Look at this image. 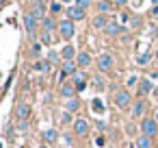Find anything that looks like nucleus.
<instances>
[{"label": "nucleus", "instance_id": "1", "mask_svg": "<svg viewBox=\"0 0 158 148\" xmlns=\"http://www.w3.org/2000/svg\"><path fill=\"white\" fill-rule=\"evenodd\" d=\"M113 100H115V105H117L119 109H128V107H132V96H130L128 89H117Z\"/></svg>", "mask_w": 158, "mask_h": 148}, {"label": "nucleus", "instance_id": "2", "mask_svg": "<svg viewBox=\"0 0 158 148\" xmlns=\"http://www.w3.org/2000/svg\"><path fill=\"white\" fill-rule=\"evenodd\" d=\"M141 133L154 139V135H158V122H156V118H143V122H141Z\"/></svg>", "mask_w": 158, "mask_h": 148}, {"label": "nucleus", "instance_id": "3", "mask_svg": "<svg viewBox=\"0 0 158 148\" xmlns=\"http://www.w3.org/2000/svg\"><path fill=\"white\" fill-rule=\"evenodd\" d=\"M113 63H115L113 55L102 52V55H100V59H98V70H100V72H110V70H113Z\"/></svg>", "mask_w": 158, "mask_h": 148}, {"label": "nucleus", "instance_id": "4", "mask_svg": "<svg viewBox=\"0 0 158 148\" xmlns=\"http://www.w3.org/2000/svg\"><path fill=\"white\" fill-rule=\"evenodd\" d=\"M59 33H61V37H63V39H72V37H74V33H76L74 22H72V20H63V22L59 24Z\"/></svg>", "mask_w": 158, "mask_h": 148}, {"label": "nucleus", "instance_id": "5", "mask_svg": "<svg viewBox=\"0 0 158 148\" xmlns=\"http://www.w3.org/2000/svg\"><path fill=\"white\" fill-rule=\"evenodd\" d=\"M31 13H33L37 20H44V18H46V2H44V0H35L33 7H31Z\"/></svg>", "mask_w": 158, "mask_h": 148}, {"label": "nucleus", "instance_id": "6", "mask_svg": "<svg viewBox=\"0 0 158 148\" xmlns=\"http://www.w3.org/2000/svg\"><path fill=\"white\" fill-rule=\"evenodd\" d=\"M24 26H26V31H28V35H35L37 33V18L28 11L26 16H24Z\"/></svg>", "mask_w": 158, "mask_h": 148}, {"label": "nucleus", "instance_id": "7", "mask_svg": "<svg viewBox=\"0 0 158 148\" xmlns=\"http://www.w3.org/2000/svg\"><path fill=\"white\" fill-rule=\"evenodd\" d=\"M76 68H78V63H74V61H65V63H63V70H61V81H65L67 76H74V74L78 72Z\"/></svg>", "mask_w": 158, "mask_h": 148}, {"label": "nucleus", "instance_id": "8", "mask_svg": "<svg viewBox=\"0 0 158 148\" xmlns=\"http://www.w3.org/2000/svg\"><path fill=\"white\" fill-rule=\"evenodd\" d=\"M72 78H74V87H76V92H82V89L87 87V74H85V70H82V72L78 70Z\"/></svg>", "mask_w": 158, "mask_h": 148}, {"label": "nucleus", "instance_id": "9", "mask_svg": "<svg viewBox=\"0 0 158 148\" xmlns=\"http://www.w3.org/2000/svg\"><path fill=\"white\" fill-rule=\"evenodd\" d=\"M74 133L76 135H87L89 133V122L82 120V118H76L74 120Z\"/></svg>", "mask_w": 158, "mask_h": 148}, {"label": "nucleus", "instance_id": "10", "mask_svg": "<svg viewBox=\"0 0 158 148\" xmlns=\"http://www.w3.org/2000/svg\"><path fill=\"white\" fill-rule=\"evenodd\" d=\"M31 105H26V102H20L18 105V109H15V115H18V120H28L31 118Z\"/></svg>", "mask_w": 158, "mask_h": 148}, {"label": "nucleus", "instance_id": "11", "mask_svg": "<svg viewBox=\"0 0 158 148\" xmlns=\"http://www.w3.org/2000/svg\"><path fill=\"white\" fill-rule=\"evenodd\" d=\"M67 18L72 20V22H76V20H85V9H80V7H69L67 9Z\"/></svg>", "mask_w": 158, "mask_h": 148}, {"label": "nucleus", "instance_id": "12", "mask_svg": "<svg viewBox=\"0 0 158 148\" xmlns=\"http://www.w3.org/2000/svg\"><path fill=\"white\" fill-rule=\"evenodd\" d=\"M152 92H154V83H152V78H141V81H139V94L145 96V94H152Z\"/></svg>", "mask_w": 158, "mask_h": 148}, {"label": "nucleus", "instance_id": "13", "mask_svg": "<svg viewBox=\"0 0 158 148\" xmlns=\"http://www.w3.org/2000/svg\"><path fill=\"white\" fill-rule=\"evenodd\" d=\"M61 96H63L65 100L76 98V87H74L72 83H63V85H61Z\"/></svg>", "mask_w": 158, "mask_h": 148}, {"label": "nucleus", "instance_id": "14", "mask_svg": "<svg viewBox=\"0 0 158 148\" xmlns=\"http://www.w3.org/2000/svg\"><path fill=\"white\" fill-rule=\"evenodd\" d=\"M76 63H78V68H87V65H91V55L89 52H78V57H76Z\"/></svg>", "mask_w": 158, "mask_h": 148}, {"label": "nucleus", "instance_id": "15", "mask_svg": "<svg viewBox=\"0 0 158 148\" xmlns=\"http://www.w3.org/2000/svg\"><path fill=\"white\" fill-rule=\"evenodd\" d=\"M104 31H106L108 37H117V35L121 33V24H117V22H108V26H106Z\"/></svg>", "mask_w": 158, "mask_h": 148}, {"label": "nucleus", "instance_id": "16", "mask_svg": "<svg viewBox=\"0 0 158 148\" xmlns=\"http://www.w3.org/2000/svg\"><path fill=\"white\" fill-rule=\"evenodd\" d=\"M106 26H108L106 16H104V13H98V16L93 18V29H106Z\"/></svg>", "mask_w": 158, "mask_h": 148}, {"label": "nucleus", "instance_id": "17", "mask_svg": "<svg viewBox=\"0 0 158 148\" xmlns=\"http://www.w3.org/2000/svg\"><path fill=\"white\" fill-rule=\"evenodd\" d=\"M143 113H145V102L143 100H136L132 105V118H141Z\"/></svg>", "mask_w": 158, "mask_h": 148}, {"label": "nucleus", "instance_id": "18", "mask_svg": "<svg viewBox=\"0 0 158 148\" xmlns=\"http://www.w3.org/2000/svg\"><path fill=\"white\" fill-rule=\"evenodd\" d=\"M154 144H152V137H147V135H139L136 137V148H152Z\"/></svg>", "mask_w": 158, "mask_h": 148}, {"label": "nucleus", "instance_id": "19", "mask_svg": "<svg viewBox=\"0 0 158 148\" xmlns=\"http://www.w3.org/2000/svg\"><path fill=\"white\" fill-rule=\"evenodd\" d=\"M78 107H80V100H78V98H69V100H65V111H67V113L78 111Z\"/></svg>", "mask_w": 158, "mask_h": 148}, {"label": "nucleus", "instance_id": "20", "mask_svg": "<svg viewBox=\"0 0 158 148\" xmlns=\"http://www.w3.org/2000/svg\"><path fill=\"white\" fill-rule=\"evenodd\" d=\"M98 11L100 13H110L113 11V2H108V0H98Z\"/></svg>", "mask_w": 158, "mask_h": 148}, {"label": "nucleus", "instance_id": "21", "mask_svg": "<svg viewBox=\"0 0 158 148\" xmlns=\"http://www.w3.org/2000/svg\"><path fill=\"white\" fill-rule=\"evenodd\" d=\"M41 137H44V141H46V144H52V141H56V139H59V135H56V131H54V128L44 131V135H41Z\"/></svg>", "mask_w": 158, "mask_h": 148}, {"label": "nucleus", "instance_id": "22", "mask_svg": "<svg viewBox=\"0 0 158 148\" xmlns=\"http://www.w3.org/2000/svg\"><path fill=\"white\" fill-rule=\"evenodd\" d=\"M74 55H76L74 46H63V50H61V57H63L65 61H72V59H74Z\"/></svg>", "mask_w": 158, "mask_h": 148}, {"label": "nucleus", "instance_id": "23", "mask_svg": "<svg viewBox=\"0 0 158 148\" xmlns=\"http://www.w3.org/2000/svg\"><path fill=\"white\" fill-rule=\"evenodd\" d=\"M91 109H93V113H104V102H102V98H93L91 100Z\"/></svg>", "mask_w": 158, "mask_h": 148}, {"label": "nucleus", "instance_id": "24", "mask_svg": "<svg viewBox=\"0 0 158 148\" xmlns=\"http://www.w3.org/2000/svg\"><path fill=\"white\" fill-rule=\"evenodd\" d=\"M56 26H59V24H56V22H54L52 18H44V31H46V33H50V31H54Z\"/></svg>", "mask_w": 158, "mask_h": 148}, {"label": "nucleus", "instance_id": "25", "mask_svg": "<svg viewBox=\"0 0 158 148\" xmlns=\"http://www.w3.org/2000/svg\"><path fill=\"white\" fill-rule=\"evenodd\" d=\"M33 68L39 70V72H50V61H37Z\"/></svg>", "mask_w": 158, "mask_h": 148}, {"label": "nucleus", "instance_id": "26", "mask_svg": "<svg viewBox=\"0 0 158 148\" xmlns=\"http://www.w3.org/2000/svg\"><path fill=\"white\" fill-rule=\"evenodd\" d=\"M149 61H152V55H149V52H145V55H139V57H136V63H139V65H147Z\"/></svg>", "mask_w": 158, "mask_h": 148}, {"label": "nucleus", "instance_id": "27", "mask_svg": "<svg viewBox=\"0 0 158 148\" xmlns=\"http://www.w3.org/2000/svg\"><path fill=\"white\" fill-rule=\"evenodd\" d=\"M139 81H141V78H139L136 74H130L128 81H126V85H128V87H134V85H139Z\"/></svg>", "mask_w": 158, "mask_h": 148}, {"label": "nucleus", "instance_id": "28", "mask_svg": "<svg viewBox=\"0 0 158 148\" xmlns=\"http://www.w3.org/2000/svg\"><path fill=\"white\" fill-rule=\"evenodd\" d=\"M93 85H95L98 89H104V87H106V81H104V78H102V76L98 74V76L93 78Z\"/></svg>", "mask_w": 158, "mask_h": 148}, {"label": "nucleus", "instance_id": "29", "mask_svg": "<svg viewBox=\"0 0 158 148\" xmlns=\"http://www.w3.org/2000/svg\"><path fill=\"white\" fill-rule=\"evenodd\" d=\"M61 141H63L67 148H74V139H72V135H67V133H65V135L61 137Z\"/></svg>", "mask_w": 158, "mask_h": 148}, {"label": "nucleus", "instance_id": "30", "mask_svg": "<svg viewBox=\"0 0 158 148\" xmlns=\"http://www.w3.org/2000/svg\"><path fill=\"white\" fill-rule=\"evenodd\" d=\"M59 57H61V55H59V52H54V50H50V52H48V61H50V63H56V61H59Z\"/></svg>", "mask_w": 158, "mask_h": 148}, {"label": "nucleus", "instance_id": "31", "mask_svg": "<svg viewBox=\"0 0 158 148\" xmlns=\"http://www.w3.org/2000/svg\"><path fill=\"white\" fill-rule=\"evenodd\" d=\"M61 120H63V124H69V122L74 124V118H72V113H67V111L63 113V118H61Z\"/></svg>", "mask_w": 158, "mask_h": 148}, {"label": "nucleus", "instance_id": "32", "mask_svg": "<svg viewBox=\"0 0 158 148\" xmlns=\"http://www.w3.org/2000/svg\"><path fill=\"white\" fill-rule=\"evenodd\" d=\"M91 5V0H76V7H80V9H87Z\"/></svg>", "mask_w": 158, "mask_h": 148}, {"label": "nucleus", "instance_id": "33", "mask_svg": "<svg viewBox=\"0 0 158 148\" xmlns=\"http://www.w3.org/2000/svg\"><path fill=\"white\" fill-rule=\"evenodd\" d=\"M39 52H41V44H33V50H31V55H33V57H37Z\"/></svg>", "mask_w": 158, "mask_h": 148}, {"label": "nucleus", "instance_id": "34", "mask_svg": "<svg viewBox=\"0 0 158 148\" xmlns=\"http://www.w3.org/2000/svg\"><path fill=\"white\" fill-rule=\"evenodd\" d=\"M104 144H106V137H104V135H98V137H95V146H100V148H102Z\"/></svg>", "mask_w": 158, "mask_h": 148}, {"label": "nucleus", "instance_id": "35", "mask_svg": "<svg viewBox=\"0 0 158 148\" xmlns=\"http://www.w3.org/2000/svg\"><path fill=\"white\" fill-rule=\"evenodd\" d=\"M18 128H20V131H28V120H20Z\"/></svg>", "mask_w": 158, "mask_h": 148}, {"label": "nucleus", "instance_id": "36", "mask_svg": "<svg viewBox=\"0 0 158 148\" xmlns=\"http://www.w3.org/2000/svg\"><path fill=\"white\" fill-rule=\"evenodd\" d=\"M50 11H52V13H59V11H61V2H52Z\"/></svg>", "mask_w": 158, "mask_h": 148}, {"label": "nucleus", "instance_id": "37", "mask_svg": "<svg viewBox=\"0 0 158 148\" xmlns=\"http://www.w3.org/2000/svg\"><path fill=\"white\" fill-rule=\"evenodd\" d=\"M41 42H44V44H50V42H52L50 33H46V31H44V35H41Z\"/></svg>", "mask_w": 158, "mask_h": 148}, {"label": "nucleus", "instance_id": "38", "mask_svg": "<svg viewBox=\"0 0 158 148\" xmlns=\"http://www.w3.org/2000/svg\"><path fill=\"white\" fill-rule=\"evenodd\" d=\"M98 128L100 131H106V122H98Z\"/></svg>", "mask_w": 158, "mask_h": 148}, {"label": "nucleus", "instance_id": "39", "mask_svg": "<svg viewBox=\"0 0 158 148\" xmlns=\"http://www.w3.org/2000/svg\"><path fill=\"white\" fill-rule=\"evenodd\" d=\"M126 2H128V0H115V5H117V7H123Z\"/></svg>", "mask_w": 158, "mask_h": 148}, {"label": "nucleus", "instance_id": "40", "mask_svg": "<svg viewBox=\"0 0 158 148\" xmlns=\"http://www.w3.org/2000/svg\"><path fill=\"white\" fill-rule=\"evenodd\" d=\"M152 94H154V96H156V98H158V85H156V87H154V92H152Z\"/></svg>", "mask_w": 158, "mask_h": 148}, {"label": "nucleus", "instance_id": "41", "mask_svg": "<svg viewBox=\"0 0 158 148\" xmlns=\"http://www.w3.org/2000/svg\"><path fill=\"white\" fill-rule=\"evenodd\" d=\"M152 5H154V7H158V0H152Z\"/></svg>", "mask_w": 158, "mask_h": 148}, {"label": "nucleus", "instance_id": "42", "mask_svg": "<svg viewBox=\"0 0 158 148\" xmlns=\"http://www.w3.org/2000/svg\"><path fill=\"white\" fill-rule=\"evenodd\" d=\"M61 2H65V5H67V2H72V0H61Z\"/></svg>", "mask_w": 158, "mask_h": 148}, {"label": "nucleus", "instance_id": "43", "mask_svg": "<svg viewBox=\"0 0 158 148\" xmlns=\"http://www.w3.org/2000/svg\"><path fill=\"white\" fill-rule=\"evenodd\" d=\"M154 33H156V37H158V26H156V31H154Z\"/></svg>", "mask_w": 158, "mask_h": 148}, {"label": "nucleus", "instance_id": "44", "mask_svg": "<svg viewBox=\"0 0 158 148\" xmlns=\"http://www.w3.org/2000/svg\"><path fill=\"white\" fill-rule=\"evenodd\" d=\"M39 148H50V146H46V144H44V146H39Z\"/></svg>", "mask_w": 158, "mask_h": 148}, {"label": "nucleus", "instance_id": "45", "mask_svg": "<svg viewBox=\"0 0 158 148\" xmlns=\"http://www.w3.org/2000/svg\"><path fill=\"white\" fill-rule=\"evenodd\" d=\"M156 122H158V113H156Z\"/></svg>", "mask_w": 158, "mask_h": 148}, {"label": "nucleus", "instance_id": "46", "mask_svg": "<svg viewBox=\"0 0 158 148\" xmlns=\"http://www.w3.org/2000/svg\"><path fill=\"white\" fill-rule=\"evenodd\" d=\"M0 148H2V141H0Z\"/></svg>", "mask_w": 158, "mask_h": 148}, {"label": "nucleus", "instance_id": "47", "mask_svg": "<svg viewBox=\"0 0 158 148\" xmlns=\"http://www.w3.org/2000/svg\"><path fill=\"white\" fill-rule=\"evenodd\" d=\"M22 148H24V146H22Z\"/></svg>", "mask_w": 158, "mask_h": 148}]
</instances>
